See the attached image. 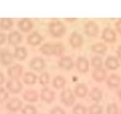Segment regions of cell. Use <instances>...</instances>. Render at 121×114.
<instances>
[{
  "mask_svg": "<svg viewBox=\"0 0 121 114\" xmlns=\"http://www.w3.org/2000/svg\"><path fill=\"white\" fill-rule=\"evenodd\" d=\"M84 33L90 38L97 37L99 33V26L95 21H88L84 24Z\"/></svg>",
  "mask_w": 121,
  "mask_h": 114,
  "instance_id": "8",
  "label": "cell"
},
{
  "mask_svg": "<svg viewBox=\"0 0 121 114\" xmlns=\"http://www.w3.org/2000/svg\"><path fill=\"white\" fill-rule=\"evenodd\" d=\"M4 82H6V77H4V75L2 74V72H0V86L4 84Z\"/></svg>",
  "mask_w": 121,
  "mask_h": 114,
  "instance_id": "40",
  "label": "cell"
},
{
  "mask_svg": "<svg viewBox=\"0 0 121 114\" xmlns=\"http://www.w3.org/2000/svg\"><path fill=\"white\" fill-rule=\"evenodd\" d=\"M114 28H116V31L121 34V19H119V20L114 23Z\"/></svg>",
  "mask_w": 121,
  "mask_h": 114,
  "instance_id": "39",
  "label": "cell"
},
{
  "mask_svg": "<svg viewBox=\"0 0 121 114\" xmlns=\"http://www.w3.org/2000/svg\"><path fill=\"white\" fill-rule=\"evenodd\" d=\"M9 99V92L4 88H0V103H4Z\"/></svg>",
  "mask_w": 121,
  "mask_h": 114,
  "instance_id": "36",
  "label": "cell"
},
{
  "mask_svg": "<svg viewBox=\"0 0 121 114\" xmlns=\"http://www.w3.org/2000/svg\"><path fill=\"white\" fill-rule=\"evenodd\" d=\"M42 40H43V37H42L39 32L35 31V32H31L29 36H28V38H27V43L30 44V45H32V47H36L38 44H40L41 42H42Z\"/></svg>",
  "mask_w": 121,
  "mask_h": 114,
  "instance_id": "17",
  "label": "cell"
},
{
  "mask_svg": "<svg viewBox=\"0 0 121 114\" xmlns=\"http://www.w3.org/2000/svg\"><path fill=\"white\" fill-rule=\"evenodd\" d=\"M38 81L42 86H46L50 82V74L48 72H41L39 77H38Z\"/></svg>",
  "mask_w": 121,
  "mask_h": 114,
  "instance_id": "32",
  "label": "cell"
},
{
  "mask_svg": "<svg viewBox=\"0 0 121 114\" xmlns=\"http://www.w3.org/2000/svg\"><path fill=\"white\" fill-rule=\"evenodd\" d=\"M21 113L22 114H37V109L32 104H27V105H25L22 107Z\"/></svg>",
  "mask_w": 121,
  "mask_h": 114,
  "instance_id": "35",
  "label": "cell"
},
{
  "mask_svg": "<svg viewBox=\"0 0 121 114\" xmlns=\"http://www.w3.org/2000/svg\"><path fill=\"white\" fill-rule=\"evenodd\" d=\"M73 93L76 96L82 99V98L88 95L89 89L87 86V84H84V83H78V84H76V86L73 89Z\"/></svg>",
  "mask_w": 121,
  "mask_h": 114,
  "instance_id": "18",
  "label": "cell"
},
{
  "mask_svg": "<svg viewBox=\"0 0 121 114\" xmlns=\"http://www.w3.org/2000/svg\"><path fill=\"white\" fill-rule=\"evenodd\" d=\"M107 50H108V47L104 42H95L91 45V51L95 54L102 55L107 52Z\"/></svg>",
  "mask_w": 121,
  "mask_h": 114,
  "instance_id": "22",
  "label": "cell"
},
{
  "mask_svg": "<svg viewBox=\"0 0 121 114\" xmlns=\"http://www.w3.org/2000/svg\"><path fill=\"white\" fill-rule=\"evenodd\" d=\"M117 55H118L117 58L120 60V62H121V45L118 48V50H117Z\"/></svg>",
  "mask_w": 121,
  "mask_h": 114,
  "instance_id": "41",
  "label": "cell"
},
{
  "mask_svg": "<svg viewBox=\"0 0 121 114\" xmlns=\"http://www.w3.org/2000/svg\"><path fill=\"white\" fill-rule=\"evenodd\" d=\"M40 52L43 55H48V57L53 55V43H51V42L43 43L40 47Z\"/></svg>",
  "mask_w": 121,
  "mask_h": 114,
  "instance_id": "27",
  "label": "cell"
},
{
  "mask_svg": "<svg viewBox=\"0 0 121 114\" xmlns=\"http://www.w3.org/2000/svg\"><path fill=\"white\" fill-rule=\"evenodd\" d=\"M120 110L118 107V104L112 102V103L107 105V114H119Z\"/></svg>",
  "mask_w": 121,
  "mask_h": 114,
  "instance_id": "34",
  "label": "cell"
},
{
  "mask_svg": "<svg viewBox=\"0 0 121 114\" xmlns=\"http://www.w3.org/2000/svg\"><path fill=\"white\" fill-rule=\"evenodd\" d=\"M66 84H67V80H66V77H62V75H56V77H53V80H52L53 88L58 89V90L63 89L66 86Z\"/></svg>",
  "mask_w": 121,
  "mask_h": 114,
  "instance_id": "26",
  "label": "cell"
},
{
  "mask_svg": "<svg viewBox=\"0 0 121 114\" xmlns=\"http://www.w3.org/2000/svg\"><path fill=\"white\" fill-rule=\"evenodd\" d=\"M117 96L121 100V85L118 88V90H117Z\"/></svg>",
  "mask_w": 121,
  "mask_h": 114,
  "instance_id": "42",
  "label": "cell"
},
{
  "mask_svg": "<svg viewBox=\"0 0 121 114\" xmlns=\"http://www.w3.org/2000/svg\"><path fill=\"white\" fill-rule=\"evenodd\" d=\"M18 28L21 32H30L33 29V22L31 19L23 18L18 22Z\"/></svg>",
  "mask_w": 121,
  "mask_h": 114,
  "instance_id": "15",
  "label": "cell"
},
{
  "mask_svg": "<svg viewBox=\"0 0 121 114\" xmlns=\"http://www.w3.org/2000/svg\"><path fill=\"white\" fill-rule=\"evenodd\" d=\"M22 73H23V68L20 64H13L7 69L8 77H9V79H12V80H19Z\"/></svg>",
  "mask_w": 121,
  "mask_h": 114,
  "instance_id": "5",
  "label": "cell"
},
{
  "mask_svg": "<svg viewBox=\"0 0 121 114\" xmlns=\"http://www.w3.org/2000/svg\"><path fill=\"white\" fill-rule=\"evenodd\" d=\"M6 107H7V110L9 111L10 113H16V112L22 110L23 105H22V102H21V100L20 99H18V98H13V99H11V100L8 101Z\"/></svg>",
  "mask_w": 121,
  "mask_h": 114,
  "instance_id": "12",
  "label": "cell"
},
{
  "mask_svg": "<svg viewBox=\"0 0 121 114\" xmlns=\"http://www.w3.org/2000/svg\"><path fill=\"white\" fill-rule=\"evenodd\" d=\"M22 41V34L19 31H11L8 34V42L11 45H18L19 43H21Z\"/></svg>",
  "mask_w": 121,
  "mask_h": 114,
  "instance_id": "21",
  "label": "cell"
},
{
  "mask_svg": "<svg viewBox=\"0 0 121 114\" xmlns=\"http://www.w3.org/2000/svg\"><path fill=\"white\" fill-rule=\"evenodd\" d=\"M102 112H103V107L101 106V104H99V103L92 104L88 109L89 114H102Z\"/></svg>",
  "mask_w": 121,
  "mask_h": 114,
  "instance_id": "31",
  "label": "cell"
},
{
  "mask_svg": "<svg viewBox=\"0 0 121 114\" xmlns=\"http://www.w3.org/2000/svg\"><path fill=\"white\" fill-rule=\"evenodd\" d=\"M22 98H23L25 101L29 102V103H35V102H37L38 99L40 98V94H38V92L36 90H27V91L23 92Z\"/></svg>",
  "mask_w": 121,
  "mask_h": 114,
  "instance_id": "19",
  "label": "cell"
},
{
  "mask_svg": "<svg viewBox=\"0 0 121 114\" xmlns=\"http://www.w3.org/2000/svg\"><path fill=\"white\" fill-rule=\"evenodd\" d=\"M29 65L32 70L40 72V71H42L46 68V61L41 57H35V58H32V59L30 60Z\"/></svg>",
  "mask_w": 121,
  "mask_h": 114,
  "instance_id": "13",
  "label": "cell"
},
{
  "mask_svg": "<svg viewBox=\"0 0 121 114\" xmlns=\"http://www.w3.org/2000/svg\"><path fill=\"white\" fill-rule=\"evenodd\" d=\"M48 31L53 38H61L66 33L67 28L60 20H52L48 23Z\"/></svg>",
  "mask_w": 121,
  "mask_h": 114,
  "instance_id": "1",
  "label": "cell"
},
{
  "mask_svg": "<svg viewBox=\"0 0 121 114\" xmlns=\"http://www.w3.org/2000/svg\"><path fill=\"white\" fill-rule=\"evenodd\" d=\"M69 43L72 49H79L80 47H82V44L84 43L82 34L77 31H73L69 37Z\"/></svg>",
  "mask_w": 121,
  "mask_h": 114,
  "instance_id": "4",
  "label": "cell"
},
{
  "mask_svg": "<svg viewBox=\"0 0 121 114\" xmlns=\"http://www.w3.org/2000/svg\"><path fill=\"white\" fill-rule=\"evenodd\" d=\"M89 96H90V99H91L93 102L98 103V102H100V101L102 100L103 92H102V90L99 88H92L91 91L89 92Z\"/></svg>",
  "mask_w": 121,
  "mask_h": 114,
  "instance_id": "24",
  "label": "cell"
},
{
  "mask_svg": "<svg viewBox=\"0 0 121 114\" xmlns=\"http://www.w3.org/2000/svg\"><path fill=\"white\" fill-rule=\"evenodd\" d=\"M91 66L93 69H101L103 65H104V62H103L102 58L100 57V55H95L93 58L91 59Z\"/></svg>",
  "mask_w": 121,
  "mask_h": 114,
  "instance_id": "29",
  "label": "cell"
},
{
  "mask_svg": "<svg viewBox=\"0 0 121 114\" xmlns=\"http://www.w3.org/2000/svg\"><path fill=\"white\" fill-rule=\"evenodd\" d=\"M119 114H121V110H120V113H119Z\"/></svg>",
  "mask_w": 121,
  "mask_h": 114,
  "instance_id": "45",
  "label": "cell"
},
{
  "mask_svg": "<svg viewBox=\"0 0 121 114\" xmlns=\"http://www.w3.org/2000/svg\"><path fill=\"white\" fill-rule=\"evenodd\" d=\"M87 113H88V109L81 103L76 104L73 109H72V114H87Z\"/></svg>",
  "mask_w": 121,
  "mask_h": 114,
  "instance_id": "33",
  "label": "cell"
},
{
  "mask_svg": "<svg viewBox=\"0 0 121 114\" xmlns=\"http://www.w3.org/2000/svg\"><path fill=\"white\" fill-rule=\"evenodd\" d=\"M104 66H106L107 70H111V71L117 70L120 66V60L118 59L117 57H114V55H109L106 59V61H104Z\"/></svg>",
  "mask_w": 121,
  "mask_h": 114,
  "instance_id": "14",
  "label": "cell"
},
{
  "mask_svg": "<svg viewBox=\"0 0 121 114\" xmlns=\"http://www.w3.org/2000/svg\"><path fill=\"white\" fill-rule=\"evenodd\" d=\"M15 60V55L13 53L9 50V49H1L0 50V63L4 66L10 65Z\"/></svg>",
  "mask_w": 121,
  "mask_h": 114,
  "instance_id": "3",
  "label": "cell"
},
{
  "mask_svg": "<svg viewBox=\"0 0 121 114\" xmlns=\"http://www.w3.org/2000/svg\"><path fill=\"white\" fill-rule=\"evenodd\" d=\"M60 101L66 106H72L76 102V95L70 89H65L60 93Z\"/></svg>",
  "mask_w": 121,
  "mask_h": 114,
  "instance_id": "2",
  "label": "cell"
},
{
  "mask_svg": "<svg viewBox=\"0 0 121 114\" xmlns=\"http://www.w3.org/2000/svg\"><path fill=\"white\" fill-rule=\"evenodd\" d=\"M65 51H66V48H65V44L63 43H61V42H56V43H53V55L61 58Z\"/></svg>",
  "mask_w": 121,
  "mask_h": 114,
  "instance_id": "28",
  "label": "cell"
},
{
  "mask_svg": "<svg viewBox=\"0 0 121 114\" xmlns=\"http://www.w3.org/2000/svg\"><path fill=\"white\" fill-rule=\"evenodd\" d=\"M92 79H93L95 82H98V83H101V82H103V81H107V79H108L107 70L106 69H103V68L93 70V72H92Z\"/></svg>",
  "mask_w": 121,
  "mask_h": 114,
  "instance_id": "16",
  "label": "cell"
},
{
  "mask_svg": "<svg viewBox=\"0 0 121 114\" xmlns=\"http://www.w3.org/2000/svg\"><path fill=\"white\" fill-rule=\"evenodd\" d=\"M107 85L110 89H118L121 85V77L118 74H110L107 79Z\"/></svg>",
  "mask_w": 121,
  "mask_h": 114,
  "instance_id": "20",
  "label": "cell"
},
{
  "mask_svg": "<svg viewBox=\"0 0 121 114\" xmlns=\"http://www.w3.org/2000/svg\"><path fill=\"white\" fill-rule=\"evenodd\" d=\"M76 68L79 73L86 74L88 73L89 69H90V62L86 57H79L76 61Z\"/></svg>",
  "mask_w": 121,
  "mask_h": 114,
  "instance_id": "6",
  "label": "cell"
},
{
  "mask_svg": "<svg viewBox=\"0 0 121 114\" xmlns=\"http://www.w3.org/2000/svg\"><path fill=\"white\" fill-rule=\"evenodd\" d=\"M55 98H56V94H55V92L52 91L51 89L44 86V88L41 90L40 99H41L42 102H44V103H47V104H50V103H52V102L55 101Z\"/></svg>",
  "mask_w": 121,
  "mask_h": 114,
  "instance_id": "11",
  "label": "cell"
},
{
  "mask_svg": "<svg viewBox=\"0 0 121 114\" xmlns=\"http://www.w3.org/2000/svg\"><path fill=\"white\" fill-rule=\"evenodd\" d=\"M37 75L33 73V72H26V73L23 74V77H22V81L23 83L27 85H35L36 84V82H37Z\"/></svg>",
  "mask_w": 121,
  "mask_h": 114,
  "instance_id": "25",
  "label": "cell"
},
{
  "mask_svg": "<svg viewBox=\"0 0 121 114\" xmlns=\"http://www.w3.org/2000/svg\"><path fill=\"white\" fill-rule=\"evenodd\" d=\"M13 55H15V59H17L18 61H23L28 57V51L25 47H16Z\"/></svg>",
  "mask_w": 121,
  "mask_h": 114,
  "instance_id": "23",
  "label": "cell"
},
{
  "mask_svg": "<svg viewBox=\"0 0 121 114\" xmlns=\"http://www.w3.org/2000/svg\"><path fill=\"white\" fill-rule=\"evenodd\" d=\"M8 92L12 93V94H18L20 93V91L22 90V83L20 82V80H12L9 79L6 83Z\"/></svg>",
  "mask_w": 121,
  "mask_h": 114,
  "instance_id": "10",
  "label": "cell"
},
{
  "mask_svg": "<svg viewBox=\"0 0 121 114\" xmlns=\"http://www.w3.org/2000/svg\"><path fill=\"white\" fill-rule=\"evenodd\" d=\"M50 114H66V112H65V110H63L62 107L55 106V107H52V109H51Z\"/></svg>",
  "mask_w": 121,
  "mask_h": 114,
  "instance_id": "37",
  "label": "cell"
},
{
  "mask_svg": "<svg viewBox=\"0 0 121 114\" xmlns=\"http://www.w3.org/2000/svg\"><path fill=\"white\" fill-rule=\"evenodd\" d=\"M76 20H77L76 18H67L66 19V21H68V22H74Z\"/></svg>",
  "mask_w": 121,
  "mask_h": 114,
  "instance_id": "43",
  "label": "cell"
},
{
  "mask_svg": "<svg viewBox=\"0 0 121 114\" xmlns=\"http://www.w3.org/2000/svg\"><path fill=\"white\" fill-rule=\"evenodd\" d=\"M58 65L62 70L69 71L73 68V65H76V63L73 62V60H72L71 57H69V55H62L58 61Z\"/></svg>",
  "mask_w": 121,
  "mask_h": 114,
  "instance_id": "9",
  "label": "cell"
},
{
  "mask_svg": "<svg viewBox=\"0 0 121 114\" xmlns=\"http://www.w3.org/2000/svg\"><path fill=\"white\" fill-rule=\"evenodd\" d=\"M6 40H8V36H6L2 31H0V45H2L6 42Z\"/></svg>",
  "mask_w": 121,
  "mask_h": 114,
  "instance_id": "38",
  "label": "cell"
},
{
  "mask_svg": "<svg viewBox=\"0 0 121 114\" xmlns=\"http://www.w3.org/2000/svg\"><path fill=\"white\" fill-rule=\"evenodd\" d=\"M101 38H102V40L104 41V42H107V43H113V42L117 41V32H116L113 29H111L110 27H106V28L102 30Z\"/></svg>",
  "mask_w": 121,
  "mask_h": 114,
  "instance_id": "7",
  "label": "cell"
},
{
  "mask_svg": "<svg viewBox=\"0 0 121 114\" xmlns=\"http://www.w3.org/2000/svg\"><path fill=\"white\" fill-rule=\"evenodd\" d=\"M8 114H16V113H8Z\"/></svg>",
  "mask_w": 121,
  "mask_h": 114,
  "instance_id": "44",
  "label": "cell"
},
{
  "mask_svg": "<svg viewBox=\"0 0 121 114\" xmlns=\"http://www.w3.org/2000/svg\"><path fill=\"white\" fill-rule=\"evenodd\" d=\"M13 27V20L10 18L0 19V28L2 30H10Z\"/></svg>",
  "mask_w": 121,
  "mask_h": 114,
  "instance_id": "30",
  "label": "cell"
}]
</instances>
